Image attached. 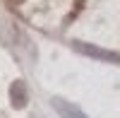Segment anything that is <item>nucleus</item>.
Instances as JSON below:
<instances>
[{
	"instance_id": "obj_3",
	"label": "nucleus",
	"mask_w": 120,
	"mask_h": 118,
	"mask_svg": "<svg viewBox=\"0 0 120 118\" xmlns=\"http://www.w3.org/2000/svg\"><path fill=\"white\" fill-rule=\"evenodd\" d=\"M10 101H12L15 109H24L26 106V84L22 80L12 82V87H10Z\"/></svg>"
},
{
	"instance_id": "obj_1",
	"label": "nucleus",
	"mask_w": 120,
	"mask_h": 118,
	"mask_svg": "<svg viewBox=\"0 0 120 118\" xmlns=\"http://www.w3.org/2000/svg\"><path fill=\"white\" fill-rule=\"evenodd\" d=\"M75 51H77V53H82V55H89V58H96V60L120 63V53H113V51H106V48H98V46H91V43H84V41H75Z\"/></svg>"
},
{
	"instance_id": "obj_2",
	"label": "nucleus",
	"mask_w": 120,
	"mask_h": 118,
	"mask_svg": "<svg viewBox=\"0 0 120 118\" xmlns=\"http://www.w3.org/2000/svg\"><path fill=\"white\" fill-rule=\"evenodd\" d=\"M51 104H53V109L60 113V118H86L75 104H70V101H65V99H53Z\"/></svg>"
}]
</instances>
